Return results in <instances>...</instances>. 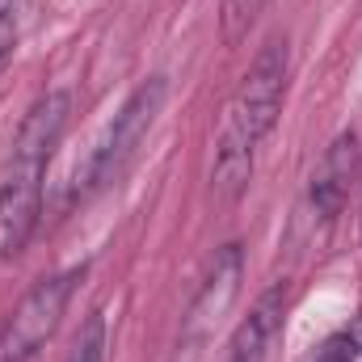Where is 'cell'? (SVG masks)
Returning <instances> with one entry per match:
<instances>
[{
    "mask_svg": "<svg viewBox=\"0 0 362 362\" xmlns=\"http://www.w3.org/2000/svg\"><path fill=\"white\" fill-rule=\"evenodd\" d=\"M68 362H110V329H105V312H93L85 329L76 333V346Z\"/></svg>",
    "mask_w": 362,
    "mask_h": 362,
    "instance_id": "8",
    "label": "cell"
},
{
    "mask_svg": "<svg viewBox=\"0 0 362 362\" xmlns=\"http://www.w3.org/2000/svg\"><path fill=\"white\" fill-rule=\"evenodd\" d=\"M358 169V139L354 131L337 135L320 160V169L312 173V189H308V206H312V219L320 223H333L346 206V194H350V181Z\"/></svg>",
    "mask_w": 362,
    "mask_h": 362,
    "instance_id": "6",
    "label": "cell"
},
{
    "mask_svg": "<svg viewBox=\"0 0 362 362\" xmlns=\"http://www.w3.org/2000/svg\"><path fill=\"white\" fill-rule=\"evenodd\" d=\"M68 118H72V97L64 89L47 93L25 110L8 144V156L0 169V257H17L38 228L42 177L68 131Z\"/></svg>",
    "mask_w": 362,
    "mask_h": 362,
    "instance_id": "1",
    "label": "cell"
},
{
    "mask_svg": "<svg viewBox=\"0 0 362 362\" xmlns=\"http://www.w3.org/2000/svg\"><path fill=\"white\" fill-rule=\"evenodd\" d=\"M85 278V266H72L64 274H51V278H38L21 303L4 316L0 325V362H30L59 329L68 303H72V291L76 282Z\"/></svg>",
    "mask_w": 362,
    "mask_h": 362,
    "instance_id": "3",
    "label": "cell"
},
{
    "mask_svg": "<svg viewBox=\"0 0 362 362\" xmlns=\"http://www.w3.org/2000/svg\"><path fill=\"white\" fill-rule=\"evenodd\" d=\"M282 97H286V42L274 38L253 59V68L245 72L240 89L228 105V127H223L219 144L257 152V144L270 135L278 114H282Z\"/></svg>",
    "mask_w": 362,
    "mask_h": 362,
    "instance_id": "2",
    "label": "cell"
},
{
    "mask_svg": "<svg viewBox=\"0 0 362 362\" xmlns=\"http://www.w3.org/2000/svg\"><path fill=\"white\" fill-rule=\"evenodd\" d=\"M165 93H169L165 76H152V81H144L139 89L122 101V110L114 114L105 139L97 144L93 160L85 165V189H101V185H110V181L127 169V160L135 156V148L144 144V135L156 122V114L165 105Z\"/></svg>",
    "mask_w": 362,
    "mask_h": 362,
    "instance_id": "4",
    "label": "cell"
},
{
    "mask_svg": "<svg viewBox=\"0 0 362 362\" xmlns=\"http://www.w3.org/2000/svg\"><path fill=\"white\" fill-rule=\"evenodd\" d=\"M236 295H240V245H223L219 257H215V266H211V274H206V282H202V291H198V299L189 303L185 341H202L228 316V308L236 303Z\"/></svg>",
    "mask_w": 362,
    "mask_h": 362,
    "instance_id": "5",
    "label": "cell"
},
{
    "mask_svg": "<svg viewBox=\"0 0 362 362\" xmlns=\"http://www.w3.org/2000/svg\"><path fill=\"white\" fill-rule=\"evenodd\" d=\"M25 25V0H0V64L17 51Z\"/></svg>",
    "mask_w": 362,
    "mask_h": 362,
    "instance_id": "10",
    "label": "cell"
},
{
    "mask_svg": "<svg viewBox=\"0 0 362 362\" xmlns=\"http://www.w3.org/2000/svg\"><path fill=\"white\" fill-rule=\"evenodd\" d=\"M262 8L266 0H223V42H240L253 30Z\"/></svg>",
    "mask_w": 362,
    "mask_h": 362,
    "instance_id": "9",
    "label": "cell"
},
{
    "mask_svg": "<svg viewBox=\"0 0 362 362\" xmlns=\"http://www.w3.org/2000/svg\"><path fill=\"white\" fill-rule=\"evenodd\" d=\"M354 337H333V341H325V350H320V362H350L354 358Z\"/></svg>",
    "mask_w": 362,
    "mask_h": 362,
    "instance_id": "11",
    "label": "cell"
},
{
    "mask_svg": "<svg viewBox=\"0 0 362 362\" xmlns=\"http://www.w3.org/2000/svg\"><path fill=\"white\" fill-rule=\"evenodd\" d=\"M282 303H286V286L274 282L253 303V312L240 320V329L232 337V350H228V362H266V350H270L274 333L282 325Z\"/></svg>",
    "mask_w": 362,
    "mask_h": 362,
    "instance_id": "7",
    "label": "cell"
}]
</instances>
